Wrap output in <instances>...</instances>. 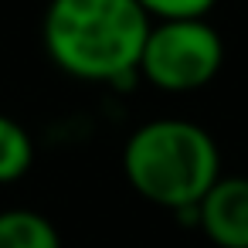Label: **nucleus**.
<instances>
[{"mask_svg":"<svg viewBox=\"0 0 248 248\" xmlns=\"http://www.w3.org/2000/svg\"><path fill=\"white\" fill-rule=\"evenodd\" d=\"M153 21L136 0H51L41 41L48 58L82 82H133Z\"/></svg>","mask_w":248,"mask_h":248,"instance_id":"f257e3e1","label":"nucleus"},{"mask_svg":"<svg viewBox=\"0 0 248 248\" xmlns=\"http://www.w3.org/2000/svg\"><path fill=\"white\" fill-rule=\"evenodd\" d=\"M123 173L150 204L197 214L201 197L221 177V153L211 133L190 119H150L126 140Z\"/></svg>","mask_w":248,"mask_h":248,"instance_id":"f03ea898","label":"nucleus"},{"mask_svg":"<svg viewBox=\"0 0 248 248\" xmlns=\"http://www.w3.org/2000/svg\"><path fill=\"white\" fill-rule=\"evenodd\" d=\"M224 65V38L204 17L153 21L140 58V75L163 92H194L217 78Z\"/></svg>","mask_w":248,"mask_h":248,"instance_id":"7ed1b4c3","label":"nucleus"},{"mask_svg":"<svg viewBox=\"0 0 248 248\" xmlns=\"http://www.w3.org/2000/svg\"><path fill=\"white\" fill-rule=\"evenodd\" d=\"M197 224L217 248H248V177H217L197 204Z\"/></svg>","mask_w":248,"mask_h":248,"instance_id":"20e7f679","label":"nucleus"},{"mask_svg":"<svg viewBox=\"0 0 248 248\" xmlns=\"http://www.w3.org/2000/svg\"><path fill=\"white\" fill-rule=\"evenodd\" d=\"M0 248H62L58 228L28 207L0 211Z\"/></svg>","mask_w":248,"mask_h":248,"instance_id":"39448f33","label":"nucleus"},{"mask_svg":"<svg viewBox=\"0 0 248 248\" xmlns=\"http://www.w3.org/2000/svg\"><path fill=\"white\" fill-rule=\"evenodd\" d=\"M34 163V140L31 133L11 119L0 116V184H14L21 180Z\"/></svg>","mask_w":248,"mask_h":248,"instance_id":"423d86ee","label":"nucleus"},{"mask_svg":"<svg viewBox=\"0 0 248 248\" xmlns=\"http://www.w3.org/2000/svg\"><path fill=\"white\" fill-rule=\"evenodd\" d=\"M150 21H197L207 17L217 0H136Z\"/></svg>","mask_w":248,"mask_h":248,"instance_id":"0eeeda50","label":"nucleus"}]
</instances>
